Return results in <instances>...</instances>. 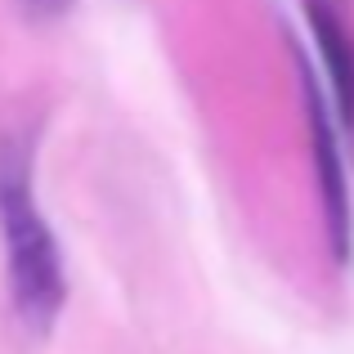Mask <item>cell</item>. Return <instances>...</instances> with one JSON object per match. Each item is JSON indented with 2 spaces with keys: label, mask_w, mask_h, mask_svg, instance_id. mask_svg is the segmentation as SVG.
I'll return each mask as SVG.
<instances>
[{
  "label": "cell",
  "mask_w": 354,
  "mask_h": 354,
  "mask_svg": "<svg viewBox=\"0 0 354 354\" xmlns=\"http://www.w3.org/2000/svg\"><path fill=\"white\" fill-rule=\"evenodd\" d=\"M0 234L9 251V301L27 332H50L68 301L63 256L32 189V162L18 144L0 148Z\"/></svg>",
  "instance_id": "cell-1"
},
{
  "label": "cell",
  "mask_w": 354,
  "mask_h": 354,
  "mask_svg": "<svg viewBox=\"0 0 354 354\" xmlns=\"http://www.w3.org/2000/svg\"><path fill=\"white\" fill-rule=\"evenodd\" d=\"M305 72V113H310V144H314V171H319V202L323 216H328V242L332 256L346 265L354 256V202H350V180H346V162H341L337 148V126H332V113L323 104L319 86H314L310 68Z\"/></svg>",
  "instance_id": "cell-2"
},
{
  "label": "cell",
  "mask_w": 354,
  "mask_h": 354,
  "mask_svg": "<svg viewBox=\"0 0 354 354\" xmlns=\"http://www.w3.org/2000/svg\"><path fill=\"white\" fill-rule=\"evenodd\" d=\"M305 18H310L314 45L323 54V68H328L337 113L346 126H354V32L332 9V0H305Z\"/></svg>",
  "instance_id": "cell-3"
},
{
  "label": "cell",
  "mask_w": 354,
  "mask_h": 354,
  "mask_svg": "<svg viewBox=\"0 0 354 354\" xmlns=\"http://www.w3.org/2000/svg\"><path fill=\"white\" fill-rule=\"evenodd\" d=\"M32 5H41V9H63L68 0H32Z\"/></svg>",
  "instance_id": "cell-4"
}]
</instances>
